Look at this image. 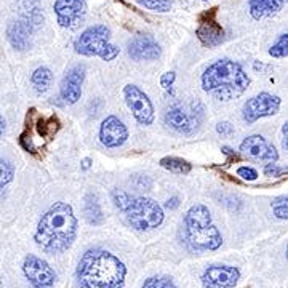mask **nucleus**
<instances>
[{
    "mask_svg": "<svg viewBox=\"0 0 288 288\" xmlns=\"http://www.w3.org/2000/svg\"><path fill=\"white\" fill-rule=\"evenodd\" d=\"M77 219L72 207L66 202H56L38 221L35 242L48 253H63L75 240Z\"/></svg>",
    "mask_w": 288,
    "mask_h": 288,
    "instance_id": "2",
    "label": "nucleus"
},
{
    "mask_svg": "<svg viewBox=\"0 0 288 288\" xmlns=\"http://www.w3.org/2000/svg\"><path fill=\"white\" fill-rule=\"evenodd\" d=\"M136 2L151 11L167 13L172 10V0H136Z\"/></svg>",
    "mask_w": 288,
    "mask_h": 288,
    "instance_id": "24",
    "label": "nucleus"
},
{
    "mask_svg": "<svg viewBox=\"0 0 288 288\" xmlns=\"http://www.w3.org/2000/svg\"><path fill=\"white\" fill-rule=\"evenodd\" d=\"M216 13L218 8L215 7L208 11H203L199 16V28L195 31V34H197L199 40L205 47H218L224 40V29L216 21Z\"/></svg>",
    "mask_w": 288,
    "mask_h": 288,
    "instance_id": "11",
    "label": "nucleus"
},
{
    "mask_svg": "<svg viewBox=\"0 0 288 288\" xmlns=\"http://www.w3.org/2000/svg\"><path fill=\"white\" fill-rule=\"evenodd\" d=\"M272 210L274 215H276L279 219H286L288 216V207H286V195H282V197H277L272 202Z\"/></svg>",
    "mask_w": 288,
    "mask_h": 288,
    "instance_id": "28",
    "label": "nucleus"
},
{
    "mask_svg": "<svg viewBox=\"0 0 288 288\" xmlns=\"http://www.w3.org/2000/svg\"><path fill=\"white\" fill-rule=\"evenodd\" d=\"M280 108V98L269 93H259L243 104V119L246 124H255L258 119L276 114Z\"/></svg>",
    "mask_w": 288,
    "mask_h": 288,
    "instance_id": "10",
    "label": "nucleus"
},
{
    "mask_svg": "<svg viewBox=\"0 0 288 288\" xmlns=\"http://www.w3.org/2000/svg\"><path fill=\"white\" fill-rule=\"evenodd\" d=\"M248 85H250V77L245 74L239 63L231 59H219L213 63L202 74L203 90L222 101L240 96Z\"/></svg>",
    "mask_w": 288,
    "mask_h": 288,
    "instance_id": "3",
    "label": "nucleus"
},
{
    "mask_svg": "<svg viewBox=\"0 0 288 288\" xmlns=\"http://www.w3.org/2000/svg\"><path fill=\"white\" fill-rule=\"evenodd\" d=\"M74 48L82 56H99L104 61L119 56V48L111 44V29L106 24L90 26L75 40Z\"/></svg>",
    "mask_w": 288,
    "mask_h": 288,
    "instance_id": "5",
    "label": "nucleus"
},
{
    "mask_svg": "<svg viewBox=\"0 0 288 288\" xmlns=\"http://www.w3.org/2000/svg\"><path fill=\"white\" fill-rule=\"evenodd\" d=\"M112 197H114L115 205L119 207L122 212H125V208L128 207L130 200H132V197H130V195H128L127 192H124V191H115V192L112 194Z\"/></svg>",
    "mask_w": 288,
    "mask_h": 288,
    "instance_id": "29",
    "label": "nucleus"
},
{
    "mask_svg": "<svg viewBox=\"0 0 288 288\" xmlns=\"http://www.w3.org/2000/svg\"><path fill=\"white\" fill-rule=\"evenodd\" d=\"M186 237L195 250H218L222 243L221 232L213 224L205 205H194L186 213Z\"/></svg>",
    "mask_w": 288,
    "mask_h": 288,
    "instance_id": "4",
    "label": "nucleus"
},
{
    "mask_svg": "<svg viewBox=\"0 0 288 288\" xmlns=\"http://www.w3.org/2000/svg\"><path fill=\"white\" fill-rule=\"evenodd\" d=\"M285 172H286V170L279 168V167H276L274 163H269V165L264 168V175H266V176H280V175H283Z\"/></svg>",
    "mask_w": 288,
    "mask_h": 288,
    "instance_id": "32",
    "label": "nucleus"
},
{
    "mask_svg": "<svg viewBox=\"0 0 288 288\" xmlns=\"http://www.w3.org/2000/svg\"><path fill=\"white\" fill-rule=\"evenodd\" d=\"M285 4L286 0H248V8H250L252 18L259 21L277 15Z\"/></svg>",
    "mask_w": 288,
    "mask_h": 288,
    "instance_id": "18",
    "label": "nucleus"
},
{
    "mask_svg": "<svg viewBox=\"0 0 288 288\" xmlns=\"http://www.w3.org/2000/svg\"><path fill=\"white\" fill-rule=\"evenodd\" d=\"M160 165L170 170V172L179 173V175H188L191 172V163H188L182 159H178V157H165V159L160 160Z\"/></svg>",
    "mask_w": 288,
    "mask_h": 288,
    "instance_id": "22",
    "label": "nucleus"
},
{
    "mask_svg": "<svg viewBox=\"0 0 288 288\" xmlns=\"http://www.w3.org/2000/svg\"><path fill=\"white\" fill-rule=\"evenodd\" d=\"M237 175L242 178V179H246V181H255L258 178V173L256 170L252 168V167H240L237 170Z\"/></svg>",
    "mask_w": 288,
    "mask_h": 288,
    "instance_id": "30",
    "label": "nucleus"
},
{
    "mask_svg": "<svg viewBox=\"0 0 288 288\" xmlns=\"http://www.w3.org/2000/svg\"><path fill=\"white\" fill-rule=\"evenodd\" d=\"M82 167H84V168H88V167H90V159H85V160H84V165H82Z\"/></svg>",
    "mask_w": 288,
    "mask_h": 288,
    "instance_id": "37",
    "label": "nucleus"
},
{
    "mask_svg": "<svg viewBox=\"0 0 288 288\" xmlns=\"http://www.w3.org/2000/svg\"><path fill=\"white\" fill-rule=\"evenodd\" d=\"M240 279V272L234 266H210L202 274L205 288H234Z\"/></svg>",
    "mask_w": 288,
    "mask_h": 288,
    "instance_id": "13",
    "label": "nucleus"
},
{
    "mask_svg": "<svg viewBox=\"0 0 288 288\" xmlns=\"http://www.w3.org/2000/svg\"><path fill=\"white\" fill-rule=\"evenodd\" d=\"M85 216L90 224H101L102 222V212L95 195H88L85 202Z\"/></svg>",
    "mask_w": 288,
    "mask_h": 288,
    "instance_id": "21",
    "label": "nucleus"
},
{
    "mask_svg": "<svg viewBox=\"0 0 288 288\" xmlns=\"http://www.w3.org/2000/svg\"><path fill=\"white\" fill-rule=\"evenodd\" d=\"M141 288H176V285L172 282V279L155 276V277H149L146 282L142 283Z\"/></svg>",
    "mask_w": 288,
    "mask_h": 288,
    "instance_id": "27",
    "label": "nucleus"
},
{
    "mask_svg": "<svg viewBox=\"0 0 288 288\" xmlns=\"http://www.w3.org/2000/svg\"><path fill=\"white\" fill-rule=\"evenodd\" d=\"M165 205H167V208H172V210H173V208H176L179 205V200L176 197H173V199H170Z\"/></svg>",
    "mask_w": 288,
    "mask_h": 288,
    "instance_id": "34",
    "label": "nucleus"
},
{
    "mask_svg": "<svg viewBox=\"0 0 288 288\" xmlns=\"http://www.w3.org/2000/svg\"><path fill=\"white\" fill-rule=\"evenodd\" d=\"M216 132L221 135V136H231L234 133V127L229 124V122H221L218 124L216 127Z\"/></svg>",
    "mask_w": 288,
    "mask_h": 288,
    "instance_id": "31",
    "label": "nucleus"
},
{
    "mask_svg": "<svg viewBox=\"0 0 288 288\" xmlns=\"http://www.w3.org/2000/svg\"><path fill=\"white\" fill-rule=\"evenodd\" d=\"M85 78V68L84 66H74L71 68L66 75L63 77V82L59 87V93L64 102L75 104L82 96V84Z\"/></svg>",
    "mask_w": 288,
    "mask_h": 288,
    "instance_id": "16",
    "label": "nucleus"
},
{
    "mask_svg": "<svg viewBox=\"0 0 288 288\" xmlns=\"http://www.w3.org/2000/svg\"><path fill=\"white\" fill-rule=\"evenodd\" d=\"M240 151L250 160H256V162L276 163L279 159L276 148L269 144L261 135H252L245 138L240 144Z\"/></svg>",
    "mask_w": 288,
    "mask_h": 288,
    "instance_id": "12",
    "label": "nucleus"
},
{
    "mask_svg": "<svg viewBox=\"0 0 288 288\" xmlns=\"http://www.w3.org/2000/svg\"><path fill=\"white\" fill-rule=\"evenodd\" d=\"M160 45L148 34H138L128 42V55L135 61H152L160 56Z\"/></svg>",
    "mask_w": 288,
    "mask_h": 288,
    "instance_id": "14",
    "label": "nucleus"
},
{
    "mask_svg": "<svg viewBox=\"0 0 288 288\" xmlns=\"http://www.w3.org/2000/svg\"><path fill=\"white\" fill-rule=\"evenodd\" d=\"M5 128H7V122L2 115H0V136H2L5 133Z\"/></svg>",
    "mask_w": 288,
    "mask_h": 288,
    "instance_id": "35",
    "label": "nucleus"
},
{
    "mask_svg": "<svg viewBox=\"0 0 288 288\" xmlns=\"http://www.w3.org/2000/svg\"><path fill=\"white\" fill-rule=\"evenodd\" d=\"M165 122L168 127H172L175 132H178L181 135H192L194 133V124L191 120V117L179 106H173L168 109V112L165 114Z\"/></svg>",
    "mask_w": 288,
    "mask_h": 288,
    "instance_id": "19",
    "label": "nucleus"
},
{
    "mask_svg": "<svg viewBox=\"0 0 288 288\" xmlns=\"http://www.w3.org/2000/svg\"><path fill=\"white\" fill-rule=\"evenodd\" d=\"M175 78H176V74H175V72H165V74L160 77V85H162L163 88H170V87L173 85Z\"/></svg>",
    "mask_w": 288,
    "mask_h": 288,
    "instance_id": "33",
    "label": "nucleus"
},
{
    "mask_svg": "<svg viewBox=\"0 0 288 288\" xmlns=\"http://www.w3.org/2000/svg\"><path fill=\"white\" fill-rule=\"evenodd\" d=\"M286 47H288V34L285 32L279 37V40L271 47L269 55L274 58H286V55H288Z\"/></svg>",
    "mask_w": 288,
    "mask_h": 288,
    "instance_id": "25",
    "label": "nucleus"
},
{
    "mask_svg": "<svg viewBox=\"0 0 288 288\" xmlns=\"http://www.w3.org/2000/svg\"><path fill=\"white\" fill-rule=\"evenodd\" d=\"M128 222L136 231H151L162 224L163 221V210L162 207L152 199L138 197L132 199L125 208Z\"/></svg>",
    "mask_w": 288,
    "mask_h": 288,
    "instance_id": "6",
    "label": "nucleus"
},
{
    "mask_svg": "<svg viewBox=\"0 0 288 288\" xmlns=\"http://www.w3.org/2000/svg\"><path fill=\"white\" fill-rule=\"evenodd\" d=\"M58 128H59V120L56 119V117H50V119H47V120H44V119L38 120L37 132L42 138H50L58 132Z\"/></svg>",
    "mask_w": 288,
    "mask_h": 288,
    "instance_id": "23",
    "label": "nucleus"
},
{
    "mask_svg": "<svg viewBox=\"0 0 288 288\" xmlns=\"http://www.w3.org/2000/svg\"><path fill=\"white\" fill-rule=\"evenodd\" d=\"M15 176V167H13L8 160L0 159V188H4L5 184L13 179Z\"/></svg>",
    "mask_w": 288,
    "mask_h": 288,
    "instance_id": "26",
    "label": "nucleus"
},
{
    "mask_svg": "<svg viewBox=\"0 0 288 288\" xmlns=\"http://www.w3.org/2000/svg\"><path fill=\"white\" fill-rule=\"evenodd\" d=\"M128 139V130L120 119L109 115L102 120L99 128V141L106 148H120Z\"/></svg>",
    "mask_w": 288,
    "mask_h": 288,
    "instance_id": "15",
    "label": "nucleus"
},
{
    "mask_svg": "<svg viewBox=\"0 0 288 288\" xmlns=\"http://www.w3.org/2000/svg\"><path fill=\"white\" fill-rule=\"evenodd\" d=\"M31 34H32V28L26 19L13 21L7 29V35H8L10 44L16 50H21V51L29 47Z\"/></svg>",
    "mask_w": 288,
    "mask_h": 288,
    "instance_id": "17",
    "label": "nucleus"
},
{
    "mask_svg": "<svg viewBox=\"0 0 288 288\" xmlns=\"http://www.w3.org/2000/svg\"><path fill=\"white\" fill-rule=\"evenodd\" d=\"M23 272L34 288H51L56 282V272L51 269L47 261L34 255L26 256Z\"/></svg>",
    "mask_w": 288,
    "mask_h": 288,
    "instance_id": "7",
    "label": "nucleus"
},
{
    "mask_svg": "<svg viewBox=\"0 0 288 288\" xmlns=\"http://www.w3.org/2000/svg\"><path fill=\"white\" fill-rule=\"evenodd\" d=\"M53 10L61 28L75 29L85 19L87 0H56Z\"/></svg>",
    "mask_w": 288,
    "mask_h": 288,
    "instance_id": "9",
    "label": "nucleus"
},
{
    "mask_svg": "<svg viewBox=\"0 0 288 288\" xmlns=\"http://www.w3.org/2000/svg\"><path fill=\"white\" fill-rule=\"evenodd\" d=\"M282 133H283V141H282V144H283V148H285V151H286V124H285L283 128H282Z\"/></svg>",
    "mask_w": 288,
    "mask_h": 288,
    "instance_id": "36",
    "label": "nucleus"
},
{
    "mask_svg": "<svg viewBox=\"0 0 288 288\" xmlns=\"http://www.w3.org/2000/svg\"><path fill=\"white\" fill-rule=\"evenodd\" d=\"M124 96L128 109L141 125H151L154 122V106L144 91L136 85H127L124 88Z\"/></svg>",
    "mask_w": 288,
    "mask_h": 288,
    "instance_id": "8",
    "label": "nucleus"
},
{
    "mask_svg": "<svg viewBox=\"0 0 288 288\" xmlns=\"http://www.w3.org/2000/svg\"><path fill=\"white\" fill-rule=\"evenodd\" d=\"M0 288H2V279H0Z\"/></svg>",
    "mask_w": 288,
    "mask_h": 288,
    "instance_id": "38",
    "label": "nucleus"
},
{
    "mask_svg": "<svg viewBox=\"0 0 288 288\" xmlns=\"http://www.w3.org/2000/svg\"><path fill=\"white\" fill-rule=\"evenodd\" d=\"M51 80H53V74H51V71L45 66L42 68H37L31 77V82L34 85V90L37 91L38 95L45 93V91H48L50 85H51Z\"/></svg>",
    "mask_w": 288,
    "mask_h": 288,
    "instance_id": "20",
    "label": "nucleus"
},
{
    "mask_svg": "<svg viewBox=\"0 0 288 288\" xmlns=\"http://www.w3.org/2000/svg\"><path fill=\"white\" fill-rule=\"evenodd\" d=\"M125 276V264L102 248L85 252L77 266V282L80 288H122Z\"/></svg>",
    "mask_w": 288,
    "mask_h": 288,
    "instance_id": "1",
    "label": "nucleus"
}]
</instances>
